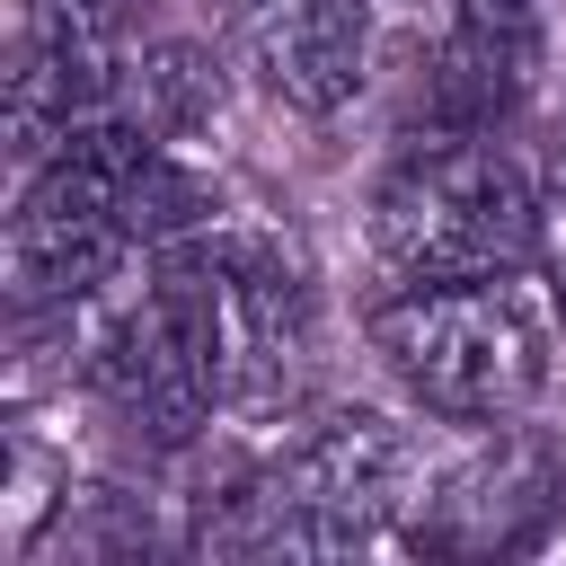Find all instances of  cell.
<instances>
[{"instance_id": "obj_1", "label": "cell", "mask_w": 566, "mask_h": 566, "mask_svg": "<svg viewBox=\"0 0 566 566\" xmlns=\"http://www.w3.org/2000/svg\"><path fill=\"white\" fill-rule=\"evenodd\" d=\"M407 478H416V451L380 407H327L256 478L230 486L203 539L248 557H345L407 504Z\"/></svg>"}, {"instance_id": "obj_2", "label": "cell", "mask_w": 566, "mask_h": 566, "mask_svg": "<svg viewBox=\"0 0 566 566\" xmlns=\"http://www.w3.org/2000/svg\"><path fill=\"white\" fill-rule=\"evenodd\" d=\"M371 345L407 380V398L451 424H504L548 380V327L513 292V274L407 283L371 310Z\"/></svg>"}, {"instance_id": "obj_3", "label": "cell", "mask_w": 566, "mask_h": 566, "mask_svg": "<svg viewBox=\"0 0 566 566\" xmlns=\"http://www.w3.org/2000/svg\"><path fill=\"white\" fill-rule=\"evenodd\" d=\"M371 248L398 283L522 274L539 256V195L495 142L442 133L389 168V186L371 203Z\"/></svg>"}, {"instance_id": "obj_4", "label": "cell", "mask_w": 566, "mask_h": 566, "mask_svg": "<svg viewBox=\"0 0 566 566\" xmlns=\"http://www.w3.org/2000/svg\"><path fill=\"white\" fill-rule=\"evenodd\" d=\"M159 283L203 336L221 398H274L310 345V274L265 230H186L159 248Z\"/></svg>"}, {"instance_id": "obj_5", "label": "cell", "mask_w": 566, "mask_h": 566, "mask_svg": "<svg viewBox=\"0 0 566 566\" xmlns=\"http://www.w3.org/2000/svg\"><path fill=\"white\" fill-rule=\"evenodd\" d=\"M88 380H97V398H106L150 451L195 442V433L212 424V407H221V380H212V363H203V336H195V318L177 310V292H168L159 274H150L142 301H124V310L88 336Z\"/></svg>"}, {"instance_id": "obj_6", "label": "cell", "mask_w": 566, "mask_h": 566, "mask_svg": "<svg viewBox=\"0 0 566 566\" xmlns=\"http://www.w3.org/2000/svg\"><path fill=\"white\" fill-rule=\"evenodd\" d=\"M124 53H115V0H27L18 71H9V142L18 159H53L71 124L115 106Z\"/></svg>"}, {"instance_id": "obj_7", "label": "cell", "mask_w": 566, "mask_h": 566, "mask_svg": "<svg viewBox=\"0 0 566 566\" xmlns=\"http://www.w3.org/2000/svg\"><path fill=\"white\" fill-rule=\"evenodd\" d=\"M239 53L292 115H336L371 62V0H230Z\"/></svg>"}, {"instance_id": "obj_8", "label": "cell", "mask_w": 566, "mask_h": 566, "mask_svg": "<svg viewBox=\"0 0 566 566\" xmlns=\"http://www.w3.org/2000/svg\"><path fill=\"white\" fill-rule=\"evenodd\" d=\"M548 504H557V460H548V442L495 433L478 460H460V469L433 486V504L416 513V548H442V557H513V548L539 539Z\"/></svg>"}, {"instance_id": "obj_9", "label": "cell", "mask_w": 566, "mask_h": 566, "mask_svg": "<svg viewBox=\"0 0 566 566\" xmlns=\"http://www.w3.org/2000/svg\"><path fill=\"white\" fill-rule=\"evenodd\" d=\"M548 62V0H451V44H442V115L460 133L504 124Z\"/></svg>"}, {"instance_id": "obj_10", "label": "cell", "mask_w": 566, "mask_h": 566, "mask_svg": "<svg viewBox=\"0 0 566 566\" xmlns=\"http://www.w3.org/2000/svg\"><path fill=\"white\" fill-rule=\"evenodd\" d=\"M115 97H124V115H133V124H150L159 142H186L195 124H212L221 80H212V62H203L195 44H159V53H142V62H133V80H124Z\"/></svg>"}, {"instance_id": "obj_11", "label": "cell", "mask_w": 566, "mask_h": 566, "mask_svg": "<svg viewBox=\"0 0 566 566\" xmlns=\"http://www.w3.org/2000/svg\"><path fill=\"white\" fill-rule=\"evenodd\" d=\"M539 256H548V283H557V301H566V195L539 203Z\"/></svg>"}]
</instances>
